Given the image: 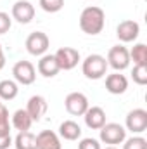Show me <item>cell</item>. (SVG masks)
Masks as SVG:
<instances>
[{"mask_svg":"<svg viewBox=\"0 0 147 149\" xmlns=\"http://www.w3.org/2000/svg\"><path fill=\"white\" fill-rule=\"evenodd\" d=\"M40 7L49 14H55L64 7V0H40Z\"/></svg>","mask_w":147,"mask_h":149,"instance_id":"cb8c5ba5","label":"cell"},{"mask_svg":"<svg viewBox=\"0 0 147 149\" xmlns=\"http://www.w3.org/2000/svg\"><path fill=\"white\" fill-rule=\"evenodd\" d=\"M101 142L107 144V146H116V144H123V141L126 139V128L119 123H106L101 130Z\"/></svg>","mask_w":147,"mask_h":149,"instance_id":"277c9868","label":"cell"},{"mask_svg":"<svg viewBox=\"0 0 147 149\" xmlns=\"http://www.w3.org/2000/svg\"><path fill=\"white\" fill-rule=\"evenodd\" d=\"M106 149H118V148H116V146H107Z\"/></svg>","mask_w":147,"mask_h":149,"instance_id":"f546056e","label":"cell"},{"mask_svg":"<svg viewBox=\"0 0 147 149\" xmlns=\"http://www.w3.org/2000/svg\"><path fill=\"white\" fill-rule=\"evenodd\" d=\"M37 70H38V73L42 74V76H45V78H54L55 74L61 71L59 64H57V61L54 57V54H43L40 57V61H38Z\"/></svg>","mask_w":147,"mask_h":149,"instance_id":"9a60e30c","label":"cell"},{"mask_svg":"<svg viewBox=\"0 0 147 149\" xmlns=\"http://www.w3.org/2000/svg\"><path fill=\"white\" fill-rule=\"evenodd\" d=\"M125 128L130 130L132 134H144L147 130V111L142 108H137V109H132V111L126 114V120H125Z\"/></svg>","mask_w":147,"mask_h":149,"instance_id":"52a82bcc","label":"cell"},{"mask_svg":"<svg viewBox=\"0 0 147 149\" xmlns=\"http://www.w3.org/2000/svg\"><path fill=\"white\" fill-rule=\"evenodd\" d=\"M83 118H85V125L92 130H101L106 125V111L101 106H88Z\"/></svg>","mask_w":147,"mask_h":149,"instance_id":"4fadbf2b","label":"cell"},{"mask_svg":"<svg viewBox=\"0 0 147 149\" xmlns=\"http://www.w3.org/2000/svg\"><path fill=\"white\" fill-rule=\"evenodd\" d=\"M106 24V14L101 7L97 5H88L81 10L80 14V28L87 35H99L102 33Z\"/></svg>","mask_w":147,"mask_h":149,"instance_id":"6da1fadb","label":"cell"},{"mask_svg":"<svg viewBox=\"0 0 147 149\" xmlns=\"http://www.w3.org/2000/svg\"><path fill=\"white\" fill-rule=\"evenodd\" d=\"M54 57H55V61H57V64H59V70L62 71H69V70H73L78 66V63H80V52L73 49V47H61L55 54H54Z\"/></svg>","mask_w":147,"mask_h":149,"instance_id":"9c48e42d","label":"cell"},{"mask_svg":"<svg viewBox=\"0 0 147 149\" xmlns=\"http://www.w3.org/2000/svg\"><path fill=\"white\" fill-rule=\"evenodd\" d=\"M10 17L16 19V21L21 23V24L31 23L33 17H35V7H33V3L28 2V0H17V2L12 5Z\"/></svg>","mask_w":147,"mask_h":149,"instance_id":"30bf717a","label":"cell"},{"mask_svg":"<svg viewBox=\"0 0 147 149\" xmlns=\"http://www.w3.org/2000/svg\"><path fill=\"white\" fill-rule=\"evenodd\" d=\"M5 66V56H3V49H2V43H0V71L3 70Z\"/></svg>","mask_w":147,"mask_h":149,"instance_id":"f1b7e54d","label":"cell"},{"mask_svg":"<svg viewBox=\"0 0 147 149\" xmlns=\"http://www.w3.org/2000/svg\"><path fill=\"white\" fill-rule=\"evenodd\" d=\"M49 47H50V40L47 37V33H43V31H33L26 38V50L31 56L42 57L43 54H47Z\"/></svg>","mask_w":147,"mask_h":149,"instance_id":"8992f818","label":"cell"},{"mask_svg":"<svg viewBox=\"0 0 147 149\" xmlns=\"http://www.w3.org/2000/svg\"><path fill=\"white\" fill-rule=\"evenodd\" d=\"M107 66L112 68L114 71H123L130 66V52L125 45H114L107 52Z\"/></svg>","mask_w":147,"mask_h":149,"instance_id":"3957f363","label":"cell"},{"mask_svg":"<svg viewBox=\"0 0 147 149\" xmlns=\"http://www.w3.org/2000/svg\"><path fill=\"white\" fill-rule=\"evenodd\" d=\"M12 76L14 81L19 85H31L37 80V70L30 61H17L12 66Z\"/></svg>","mask_w":147,"mask_h":149,"instance_id":"5b68a950","label":"cell"},{"mask_svg":"<svg viewBox=\"0 0 147 149\" xmlns=\"http://www.w3.org/2000/svg\"><path fill=\"white\" fill-rule=\"evenodd\" d=\"M16 149H37V135H33L30 130L28 132H19L16 139L12 141Z\"/></svg>","mask_w":147,"mask_h":149,"instance_id":"d6986e66","label":"cell"},{"mask_svg":"<svg viewBox=\"0 0 147 149\" xmlns=\"http://www.w3.org/2000/svg\"><path fill=\"white\" fill-rule=\"evenodd\" d=\"M132 78L137 85H147V64H135L132 70Z\"/></svg>","mask_w":147,"mask_h":149,"instance_id":"7402d4cb","label":"cell"},{"mask_svg":"<svg viewBox=\"0 0 147 149\" xmlns=\"http://www.w3.org/2000/svg\"><path fill=\"white\" fill-rule=\"evenodd\" d=\"M24 109L28 111V114L31 116L33 121H40V120L45 116L47 109H49L47 99H45L43 95H31V97L28 99V104H26Z\"/></svg>","mask_w":147,"mask_h":149,"instance_id":"5bb4252c","label":"cell"},{"mask_svg":"<svg viewBox=\"0 0 147 149\" xmlns=\"http://www.w3.org/2000/svg\"><path fill=\"white\" fill-rule=\"evenodd\" d=\"M139 35H140V24L137 21H133V19H125L116 28V37L123 43L135 42L139 38Z\"/></svg>","mask_w":147,"mask_h":149,"instance_id":"8fae6325","label":"cell"},{"mask_svg":"<svg viewBox=\"0 0 147 149\" xmlns=\"http://www.w3.org/2000/svg\"><path fill=\"white\" fill-rule=\"evenodd\" d=\"M78 149H102L101 148V142L97 139H92V137H85L78 142Z\"/></svg>","mask_w":147,"mask_h":149,"instance_id":"4316f807","label":"cell"},{"mask_svg":"<svg viewBox=\"0 0 147 149\" xmlns=\"http://www.w3.org/2000/svg\"><path fill=\"white\" fill-rule=\"evenodd\" d=\"M10 134V121H9V111L0 102V135Z\"/></svg>","mask_w":147,"mask_h":149,"instance_id":"d4e9b609","label":"cell"},{"mask_svg":"<svg viewBox=\"0 0 147 149\" xmlns=\"http://www.w3.org/2000/svg\"><path fill=\"white\" fill-rule=\"evenodd\" d=\"M10 125L16 130H19V132H28L31 128V125H33V120H31V116L28 114L26 109H17V111L12 114Z\"/></svg>","mask_w":147,"mask_h":149,"instance_id":"ac0fdd59","label":"cell"},{"mask_svg":"<svg viewBox=\"0 0 147 149\" xmlns=\"http://www.w3.org/2000/svg\"><path fill=\"white\" fill-rule=\"evenodd\" d=\"M123 149H147V141L140 135H133L123 141Z\"/></svg>","mask_w":147,"mask_h":149,"instance_id":"603a6c76","label":"cell"},{"mask_svg":"<svg viewBox=\"0 0 147 149\" xmlns=\"http://www.w3.org/2000/svg\"><path fill=\"white\" fill-rule=\"evenodd\" d=\"M59 137H62L64 141H78L81 137V127L73 121V120H64L59 125Z\"/></svg>","mask_w":147,"mask_h":149,"instance_id":"e0dca14e","label":"cell"},{"mask_svg":"<svg viewBox=\"0 0 147 149\" xmlns=\"http://www.w3.org/2000/svg\"><path fill=\"white\" fill-rule=\"evenodd\" d=\"M12 26V17L7 14V12H2L0 10V35H5Z\"/></svg>","mask_w":147,"mask_h":149,"instance_id":"484cf974","label":"cell"},{"mask_svg":"<svg viewBox=\"0 0 147 149\" xmlns=\"http://www.w3.org/2000/svg\"><path fill=\"white\" fill-rule=\"evenodd\" d=\"M37 149H62V144L55 132L42 130L37 135Z\"/></svg>","mask_w":147,"mask_h":149,"instance_id":"2e32d148","label":"cell"},{"mask_svg":"<svg viewBox=\"0 0 147 149\" xmlns=\"http://www.w3.org/2000/svg\"><path fill=\"white\" fill-rule=\"evenodd\" d=\"M130 52V61L133 64H147V47L146 43H135Z\"/></svg>","mask_w":147,"mask_h":149,"instance_id":"44dd1931","label":"cell"},{"mask_svg":"<svg viewBox=\"0 0 147 149\" xmlns=\"http://www.w3.org/2000/svg\"><path fill=\"white\" fill-rule=\"evenodd\" d=\"M64 106H66V111L71 116H83L90 104H88V99L83 92H71L66 95Z\"/></svg>","mask_w":147,"mask_h":149,"instance_id":"ba28073f","label":"cell"},{"mask_svg":"<svg viewBox=\"0 0 147 149\" xmlns=\"http://www.w3.org/2000/svg\"><path fill=\"white\" fill-rule=\"evenodd\" d=\"M10 146H12V137H10V134L0 135V149H9Z\"/></svg>","mask_w":147,"mask_h":149,"instance_id":"83f0119b","label":"cell"},{"mask_svg":"<svg viewBox=\"0 0 147 149\" xmlns=\"http://www.w3.org/2000/svg\"><path fill=\"white\" fill-rule=\"evenodd\" d=\"M107 61L101 54H90L81 63V71L88 80H101L107 73Z\"/></svg>","mask_w":147,"mask_h":149,"instance_id":"7a4b0ae2","label":"cell"},{"mask_svg":"<svg viewBox=\"0 0 147 149\" xmlns=\"http://www.w3.org/2000/svg\"><path fill=\"white\" fill-rule=\"evenodd\" d=\"M128 88V78L125 74H121V71H114L106 76V90L112 94V95H121L125 94Z\"/></svg>","mask_w":147,"mask_h":149,"instance_id":"7c38bea8","label":"cell"},{"mask_svg":"<svg viewBox=\"0 0 147 149\" xmlns=\"http://www.w3.org/2000/svg\"><path fill=\"white\" fill-rule=\"evenodd\" d=\"M19 94V87L14 80H2L0 81V99L2 101H12Z\"/></svg>","mask_w":147,"mask_h":149,"instance_id":"ffe728a7","label":"cell"}]
</instances>
